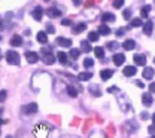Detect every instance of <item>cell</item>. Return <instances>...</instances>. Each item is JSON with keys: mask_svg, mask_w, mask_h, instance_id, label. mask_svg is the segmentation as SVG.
Listing matches in <instances>:
<instances>
[{"mask_svg": "<svg viewBox=\"0 0 155 138\" xmlns=\"http://www.w3.org/2000/svg\"><path fill=\"white\" fill-rule=\"evenodd\" d=\"M49 134H51V129L45 123H39L33 128V135L37 138H46V137H49Z\"/></svg>", "mask_w": 155, "mask_h": 138, "instance_id": "obj_1", "label": "cell"}, {"mask_svg": "<svg viewBox=\"0 0 155 138\" xmlns=\"http://www.w3.org/2000/svg\"><path fill=\"white\" fill-rule=\"evenodd\" d=\"M6 61L12 65H20V54L15 51H8L6 52Z\"/></svg>", "mask_w": 155, "mask_h": 138, "instance_id": "obj_2", "label": "cell"}, {"mask_svg": "<svg viewBox=\"0 0 155 138\" xmlns=\"http://www.w3.org/2000/svg\"><path fill=\"white\" fill-rule=\"evenodd\" d=\"M26 58H27V61H29L30 64H35V62H37L39 55H37L36 52H33V51H27V52H26Z\"/></svg>", "mask_w": 155, "mask_h": 138, "instance_id": "obj_3", "label": "cell"}, {"mask_svg": "<svg viewBox=\"0 0 155 138\" xmlns=\"http://www.w3.org/2000/svg\"><path fill=\"white\" fill-rule=\"evenodd\" d=\"M112 60H113V64L115 65H122L125 62V55L124 54H115Z\"/></svg>", "mask_w": 155, "mask_h": 138, "instance_id": "obj_4", "label": "cell"}, {"mask_svg": "<svg viewBox=\"0 0 155 138\" xmlns=\"http://www.w3.org/2000/svg\"><path fill=\"white\" fill-rule=\"evenodd\" d=\"M23 111H24L26 114H33V113H36V111H37V104H35V102L27 104V105L23 108Z\"/></svg>", "mask_w": 155, "mask_h": 138, "instance_id": "obj_5", "label": "cell"}, {"mask_svg": "<svg viewBox=\"0 0 155 138\" xmlns=\"http://www.w3.org/2000/svg\"><path fill=\"white\" fill-rule=\"evenodd\" d=\"M43 9L40 8V6H37V8H35V11H33V18L36 20V21H42V17H43Z\"/></svg>", "mask_w": 155, "mask_h": 138, "instance_id": "obj_6", "label": "cell"}, {"mask_svg": "<svg viewBox=\"0 0 155 138\" xmlns=\"http://www.w3.org/2000/svg\"><path fill=\"white\" fill-rule=\"evenodd\" d=\"M133 60H134V64H137V65H145V64H146V57H145V55L136 54V55L133 57Z\"/></svg>", "mask_w": 155, "mask_h": 138, "instance_id": "obj_7", "label": "cell"}, {"mask_svg": "<svg viewBox=\"0 0 155 138\" xmlns=\"http://www.w3.org/2000/svg\"><path fill=\"white\" fill-rule=\"evenodd\" d=\"M115 20H116L115 15L110 14V12H104V14L101 15V23H113Z\"/></svg>", "mask_w": 155, "mask_h": 138, "instance_id": "obj_8", "label": "cell"}, {"mask_svg": "<svg viewBox=\"0 0 155 138\" xmlns=\"http://www.w3.org/2000/svg\"><path fill=\"white\" fill-rule=\"evenodd\" d=\"M57 43H58V45H61L63 48H72V40H70V39L57 37Z\"/></svg>", "mask_w": 155, "mask_h": 138, "instance_id": "obj_9", "label": "cell"}, {"mask_svg": "<svg viewBox=\"0 0 155 138\" xmlns=\"http://www.w3.org/2000/svg\"><path fill=\"white\" fill-rule=\"evenodd\" d=\"M142 27H143V33H145L146 36H149V34L152 33V30H154V24H152V21H148V23H145Z\"/></svg>", "mask_w": 155, "mask_h": 138, "instance_id": "obj_10", "label": "cell"}, {"mask_svg": "<svg viewBox=\"0 0 155 138\" xmlns=\"http://www.w3.org/2000/svg\"><path fill=\"white\" fill-rule=\"evenodd\" d=\"M112 33V30L103 23V24H100L98 25V34H103V36H107V34H110Z\"/></svg>", "mask_w": 155, "mask_h": 138, "instance_id": "obj_11", "label": "cell"}, {"mask_svg": "<svg viewBox=\"0 0 155 138\" xmlns=\"http://www.w3.org/2000/svg\"><path fill=\"white\" fill-rule=\"evenodd\" d=\"M136 67H133V65H127L124 70H122V73H124V76H128V77H131V76H134L136 74Z\"/></svg>", "mask_w": 155, "mask_h": 138, "instance_id": "obj_12", "label": "cell"}, {"mask_svg": "<svg viewBox=\"0 0 155 138\" xmlns=\"http://www.w3.org/2000/svg\"><path fill=\"white\" fill-rule=\"evenodd\" d=\"M112 76H113V71H112V70H109V68H106V70H101V71H100V77H101V80H109Z\"/></svg>", "mask_w": 155, "mask_h": 138, "instance_id": "obj_13", "label": "cell"}, {"mask_svg": "<svg viewBox=\"0 0 155 138\" xmlns=\"http://www.w3.org/2000/svg\"><path fill=\"white\" fill-rule=\"evenodd\" d=\"M21 45H23V37L18 36V34L12 36V39H11V46H21Z\"/></svg>", "mask_w": 155, "mask_h": 138, "instance_id": "obj_14", "label": "cell"}, {"mask_svg": "<svg viewBox=\"0 0 155 138\" xmlns=\"http://www.w3.org/2000/svg\"><path fill=\"white\" fill-rule=\"evenodd\" d=\"M67 58H69V55H67L66 52H61V51H60V52H57V60H58L63 65H66V64H67Z\"/></svg>", "mask_w": 155, "mask_h": 138, "instance_id": "obj_15", "label": "cell"}, {"mask_svg": "<svg viewBox=\"0 0 155 138\" xmlns=\"http://www.w3.org/2000/svg\"><path fill=\"white\" fill-rule=\"evenodd\" d=\"M154 74H155V70L151 68V67H146V68L143 70V77L148 79V80H151V79L154 77Z\"/></svg>", "mask_w": 155, "mask_h": 138, "instance_id": "obj_16", "label": "cell"}, {"mask_svg": "<svg viewBox=\"0 0 155 138\" xmlns=\"http://www.w3.org/2000/svg\"><path fill=\"white\" fill-rule=\"evenodd\" d=\"M46 14H48V17H54V18H57V17H61V12H60V9H57V8H49L48 11H46Z\"/></svg>", "mask_w": 155, "mask_h": 138, "instance_id": "obj_17", "label": "cell"}, {"mask_svg": "<svg viewBox=\"0 0 155 138\" xmlns=\"http://www.w3.org/2000/svg\"><path fill=\"white\" fill-rule=\"evenodd\" d=\"M142 102L148 107V105H151L152 102H154V98H152V95H149V94H143L142 95Z\"/></svg>", "mask_w": 155, "mask_h": 138, "instance_id": "obj_18", "label": "cell"}, {"mask_svg": "<svg viewBox=\"0 0 155 138\" xmlns=\"http://www.w3.org/2000/svg\"><path fill=\"white\" fill-rule=\"evenodd\" d=\"M87 28V24H84V23H81V24H76L73 28H72V31L75 33V34H79V33H82L84 30Z\"/></svg>", "mask_w": 155, "mask_h": 138, "instance_id": "obj_19", "label": "cell"}, {"mask_svg": "<svg viewBox=\"0 0 155 138\" xmlns=\"http://www.w3.org/2000/svg\"><path fill=\"white\" fill-rule=\"evenodd\" d=\"M122 48H124L125 51H131V49L136 48V42H134V40H125V42L122 43Z\"/></svg>", "mask_w": 155, "mask_h": 138, "instance_id": "obj_20", "label": "cell"}, {"mask_svg": "<svg viewBox=\"0 0 155 138\" xmlns=\"http://www.w3.org/2000/svg\"><path fill=\"white\" fill-rule=\"evenodd\" d=\"M46 34H48L46 31H39L37 33V42L39 43H46L48 42V36Z\"/></svg>", "mask_w": 155, "mask_h": 138, "instance_id": "obj_21", "label": "cell"}, {"mask_svg": "<svg viewBox=\"0 0 155 138\" xmlns=\"http://www.w3.org/2000/svg\"><path fill=\"white\" fill-rule=\"evenodd\" d=\"M149 12H151V6H149V5H145V6L140 9V15H142L143 18H148V17H149Z\"/></svg>", "mask_w": 155, "mask_h": 138, "instance_id": "obj_22", "label": "cell"}, {"mask_svg": "<svg viewBox=\"0 0 155 138\" xmlns=\"http://www.w3.org/2000/svg\"><path fill=\"white\" fill-rule=\"evenodd\" d=\"M79 55H81V51H79V49H76V48H72V49H70V52H69V57H70V58H73V60H78V58H79Z\"/></svg>", "mask_w": 155, "mask_h": 138, "instance_id": "obj_23", "label": "cell"}, {"mask_svg": "<svg viewBox=\"0 0 155 138\" xmlns=\"http://www.w3.org/2000/svg\"><path fill=\"white\" fill-rule=\"evenodd\" d=\"M91 77H93V73H91V71L79 73V76H78V79H79V80H90Z\"/></svg>", "mask_w": 155, "mask_h": 138, "instance_id": "obj_24", "label": "cell"}, {"mask_svg": "<svg viewBox=\"0 0 155 138\" xmlns=\"http://www.w3.org/2000/svg\"><path fill=\"white\" fill-rule=\"evenodd\" d=\"M54 61H55V58H54V55H52V54H48V55H45V57H43V62H45V64H48V65L54 64Z\"/></svg>", "mask_w": 155, "mask_h": 138, "instance_id": "obj_25", "label": "cell"}, {"mask_svg": "<svg viewBox=\"0 0 155 138\" xmlns=\"http://www.w3.org/2000/svg\"><path fill=\"white\" fill-rule=\"evenodd\" d=\"M94 54H95L97 58H103L104 57V49L101 46H97V48H94Z\"/></svg>", "mask_w": 155, "mask_h": 138, "instance_id": "obj_26", "label": "cell"}, {"mask_svg": "<svg viewBox=\"0 0 155 138\" xmlns=\"http://www.w3.org/2000/svg\"><path fill=\"white\" fill-rule=\"evenodd\" d=\"M67 94H69L70 97H73V98L78 97V91H76V88H75L73 85H69V86H67Z\"/></svg>", "mask_w": 155, "mask_h": 138, "instance_id": "obj_27", "label": "cell"}, {"mask_svg": "<svg viewBox=\"0 0 155 138\" xmlns=\"http://www.w3.org/2000/svg\"><path fill=\"white\" fill-rule=\"evenodd\" d=\"M130 25H131V27H134V28H137V27H142V25H143V23H142V20H140V18H133Z\"/></svg>", "mask_w": 155, "mask_h": 138, "instance_id": "obj_28", "label": "cell"}, {"mask_svg": "<svg viewBox=\"0 0 155 138\" xmlns=\"http://www.w3.org/2000/svg\"><path fill=\"white\" fill-rule=\"evenodd\" d=\"M88 40L90 42H97L98 40V31H91L88 34Z\"/></svg>", "mask_w": 155, "mask_h": 138, "instance_id": "obj_29", "label": "cell"}, {"mask_svg": "<svg viewBox=\"0 0 155 138\" xmlns=\"http://www.w3.org/2000/svg\"><path fill=\"white\" fill-rule=\"evenodd\" d=\"M81 46H82V51H84V52H90V51L93 49V48L90 46V40H84V42L81 43Z\"/></svg>", "mask_w": 155, "mask_h": 138, "instance_id": "obj_30", "label": "cell"}, {"mask_svg": "<svg viewBox=\"0 0 155 138\" xmlns=\"http://www.w3.org/2000/svg\"><path fill=\"white\" fill-rule=\"evenodd\" d=\"M94 65V61L91 60V58H85V61H84V67L85 68H91Z\"/></svg>", "mask_w": 155, "mask_h": 138, "instance_id": "obj_31", "label": "cell"}, {"mask_svg": "<svg viewBox=\"0 0 155 138\" xmlns=\"http://www.w3.org/2000/svg\"><path fill=\"white\" fill-rule=\"evenodd\" d=\"M122 5H124V0H113V8L119 9V8H122Z\"/></svg>", "mask_w": 155, "mask_h": 138, "instance_id": "obj_32", "label": "cell"}, {"mask_svg": "<svg viewBox=\"0 0 155 138\" xmlns=\"http://www.w3.org/2000/svg\"><path fill=\"white\" fill-rule=\"evenodd\" d=\"M122 17H124V20H131V11L130 9H125L122 12Z\"/></svg>", "mask_w": 155, "mask_h": 138, "instance_id": "obj_33", "label": "cell"}, {"mask_svg": "<svg viewBox=\"0 0 155 138\" xmlns=\"http://www.w3.org/2000/svg\"><path fill=\"white\" fill-rule=\"evenodd\" d=\"M6 95H8L6 91H0V102H3L6 100Z\"/></svg>", "mask_w": 155, "mask_h": 138, "instance_id": "obj_34", "label": "cell"}, {"mask_svg": "<svg viewBox=\"0 0 155 138\" xmlns=\"http://www.w3.org/2000/svg\"><path fill=\"white\" fill-rule=\"evenodd\" d=\"M46 33H55V28H54V25L48 24V25H46Z\"/></svg>", "mask_w": 155, "mask_h": 138, "instance_id": "obj_35", "label": "cell"}, {"mask_svg": "<svg viewBox=\"0 0 155 138\" xmlns=\"http://www.w3.org/2000/svg\"><path fill=\"white\" fill-rule=\"evenodd\" d=\"M61 24H63L64 27H69V25H72V21H70V20H63Z\"/></svg>", "mask_w": 155, "mask_h": 138, "instance_id": "obj_36", "label": "cell"}, {"mask_svg": "<svg viewBox=\"0 0 155 138\" xmlns=\"http://www.w3.org/2000/svg\"><path fill=\"white\" fill-rule=\"evenodd\" d=\"M107 46H109L110 49H116V48H118V43H116V42H110V43H107Z\"/></svg>", "mask_w": 155, "mask_h": 138, "instance_id": "obj_37", "label": "cell"}, {"mask_svg": "<svg viewBox=\"0 0 155 138\" xmlns=\"http://www.w3.org/2000/svg\"><path fill=\"white\" fill-rule=\"evenodd\" d=\"M148 131H149V134H151L152 137H155V125H152V126H149V129H148Z\"/></svg>", "mask_w": 155, "mask_h": 138, "instance_id": "obj_38", "label": "cell"}, {"mask_svg": "<svg viewBox=\"0 0 155 138\" xmlns=\"http://www.w3.org/2000/svg\"><path fill=\"white\" fill-rule=\"evenodd\" d=\"M149 92L155 94V82L154 83H149Z\"/></svg>", "mask_w": 155, "mask_h": 138, "instance_id": "obj_39", "label": "cell"}, {"mask_svg": "<svg viewBox=\"0 0 155 138\" xmlns=\"http://www.w3.org/2000/svg\"><path fill=\"white\" fill-rule=\"evenodd\" d=\"M116 91H118V88H116V86H110V88H107V92H109V94L116 92Z\"/></svg>", "mask_w": 155, "mask_h": 138, "instance_id": "obj_40", "label": "cell"}, {"mask_svg": "<svg viewBox=\"0 0 155 138\" xmlns=\"http://www.w3.org/2000/svg\"><path fill=\"white\" fill-rule=\"evenodd\" d=\"M134 83H136V85H137V86H139V88H145V83H143V82H142V80H136V82H134Z\"/></svg>", "mask_w": 155, "mask_h": 138, "instance_id": "obj_41", "label": "cell"}, {"mask_svg": "<svg viewBox=\"0 0 155 138\" xmlns=\"http://www.w3.org/2000/svg\"><path fill=\"white\" fill-rule=\"evenodd\" d=\"M124 33H125V30H124V28H119V30L116 31V36H122Z\"/></svg>", "mask_w": 155, "mask_h": 138, "instance_id": "obj_42", "label": "cell"}, {"mask_svg": "<svg viewBox=\"0 0 155 138\" xmlns=\"http://www.w3.org/2000/svg\"><path fill=\"white\" fill-rule=\"evenodd\" d=\"M73 3H75L76 6H79V5L82 3V0H73Z\"/></svg>", "mask_w": 155, "mask_h": 138, "instance_id": "obj_43", "label": "cell"}, {"mask_svg": "<svg viewBox=\"0 0 155 138\" xmlns=\"http://www.w3.org/2000/svg\"><path fill=\"white\" fill-rule=\"evenodd\" d=\"M152 122H154V125H155V113L152 114Z\"/></svg>", "mask_w": 155, "mask_h": 138, "instance_id": "obj_44", "label": "cell"}, {"mask_svg": "<svg viewBox=\"0 0 155 138\" xmlns=\"http://www.w3.org/2000/svg\"><path fill=\"white\" fill-rule=\"evenodd\" d=\"M45 2H49V0H45Z\"/></svg>", "mask_w": 155, "mask_h": 138, "instance_id": "obj_45", "label": "cell"}, {"mask_svg": "<svg viewBox=\"0 0 155 138\" xmlns=\"http://www.w3.org/2000/svg\"><path fill=\"white\" fill-rule=\"evenodd\" d=\"M154 62H155V60H154Z\"/></svg>", "mask_w": 155, "mask_h": 138, "instance_id": "obj_46", "label": "cell"}]
</instances>
